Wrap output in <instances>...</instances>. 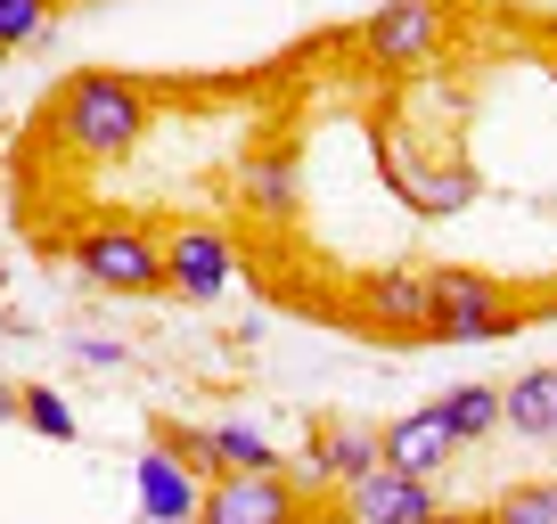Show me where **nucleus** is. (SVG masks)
Wrapping results in <instances>:
<instances>
[{
    "mask_svg": "<svg viewBox=\"0 0 557 524\" xmlns=\"http://www.w3.org/2000/svg\"><path fill=\"white\" fill-rule=\"evenodd\" d=\"M451 459H459V442H451V426H443L435 402H418V410H401L394 426H377V467H394V475L435 484Z\"/></svg>",
    "mask_w": 557,
    "mask_h": 524,
    "instance_id": "obj_10",
    "label": "nucleus"
},
{
    "mask_svg": "<svg viewBox=\"0 0 557 524\" xmlns=\"http://www.w3.org/2000/svg\"><path fill=\"white\" fill-rule=\"evenodd\" d=\"M484 524H557V475H533V484H508L492 500Z\"/></svg>",
    "mask_w": 557,
    "mask_h": 524,
    "instance_id": "obj_18",
    "label": "nucleus"
},
{
    "mask_svg": "<svg viewBox=\"0 0 557 524\" xmlns=\"http://www.w3.org/2000/svg\"><path fill=\"white\" fill-rule=\"evenodd\" d=\"M74 271L107 296H157L164 287V246L148 238L139 222H99L74 238Z\"/></svg>",
    "mask_w": 557,
    "mask_h": 524,
    "instance_id": "obj_3",
    "label": "nucleus"
},
{
    "mask_svg": "<svg viewBox=\"0 0 557 524\" xmlns=\"http://www.w3.org/2000/svg\"><path fill=\"white\" fill-rule=\"evenodd\" d=\"M500 426L524 442H557V369H524L500 385Z\"/></svg>",
    "mask_w": 557,
    "mask_h": 524,
    "instance_id": "obj_15",
    "label": "nucleus"
},
{
    "mask_svg": "<svg viewBox=\"0 0 557 524\" xmlns=\"http://www.w3.org/2000/svg\"><path fill=\"white\" fill-rule=\"evenodd\" d=\"M435 484H418V475H394V467H369L336 491V516L345 524H426L435 516Z\"/></svg>",
    "mask_w": 557,
    "mask_h": 524,
    "instance_id": "obj_9",
    "label": "nucleus"
},
{
    "mask_svg": "<svg viewBox=\"0 0 557 524\" xmlns=\"http://www.w3.org/2000/svg\"><path fill=\"white\" fill-rule=\"evenodd\" d=\"M17 394H25V385H9V377H0V426H17Z\"/></svg>",
    "mask_w": 557,
    "mask_h": 524,
    "instance_id": "obj_21",
    "label": "nucleus"
},
{
    "mask_svg": "<svg viewBox=\"0 0 557 524\" xmlns=\"http://www.w3.org/2000/svg\"><path fill=\"white\" fill-rule=\"evenodd\" d=\"M377 173H385V189H394L410 213H426V222H443V213H468V205H475V189H484V180H475L468 164L418 173V164H410V148H401V132H385V140H377Z\"/></svg>",
    "mask_w": 557,
    "mask_h": 524,
    "instance_id": "obj_7",
    "label": "nucleus"
},
{
    "mask_svg": "<svg viewBox=\"0 0 557 524\" xmlns=\"http://www.w3.org/2000/svg\"><path fill=\"white\" fill-rule=\"evenodd\" d=\"M426 524H484V516H459V508H435Z\"/></svg>",
    "mask_w": 557,
    "mask_h": 524,
    "instance_id": "obj_22",
    "label": "nucleus"
},
{
    "mask_svg": "<svg viewBox=\"0 0 557 524\" xmlns=\"http://www.w3.org/2000/svg\"><path fill=\"white\" fill-rule=\"evenodd\" d=\"M17 426H34L41 442H74L83 435V419H74V402L58 394V385H25L17 394Z\"/></svg>",
    "mask_w": 557,
    "mask_h": 524,
    "instance_id": "obj_17",
    "label": "nucleus"
},
{
    "mask_svg": "<svg viewBox=\"0 0 557 524\" xmlns=\"http://www.w3.org/2000/svg\"><path fill=\"white\" fill-rule=\"evenodd\" d=\"M361 320L385 328V336H426V320H435V287H426V271H418V262L369 271V279H361Z\"/></svg>",
    "mask_w": 557,
    "mask_h": 524,
    "instance_id": "obj_12",
    "label": "nucleus"
},
{
    "mask_svg": "<svg viewBox=\"0 0 557 524\" xmlns=\"http://www.w3.org/2000/svg\"><path fill=\"white\" fill-rule=\"evenodd\" d=\"M148 140V90L132 83V74H74L66 90H58V148L83 164H115L132 157V148Z\"/></svg>",
    "mask_w": 557,
    "mask_h": 524,
    "instance_id": "obj_1",
    "label": "nucleus"
},
{
    "mask_svg": "<svg viewBox=\"0 0 557 524\" xmlns=\"http://www.w3.org/2000/svg\"><path fill=\"white\" fill-rule=\"evenodd\" d=\"M74 352H83L90 369H123V345H107V336H83V345H74Z\"/></svg>",
    "mask_w": 557,
    "mask_h": 524,
    "instance_id": "obj_20",
    "label": "nucleus"
},
{
    "mask_svg": "<svg viewBox=\"0 0 557 524\" xmlns=\"http://www.w3.org/2000/svg\"><path fill=\"white\" fill-rule=\"evenodd\" d=\"M230 279H238V246H230L222 229L189 222V229L164 238V287H173L181 303H213Z\"/></svg>",
    "mask_w": 557,
    "mask_h": 524,
    "instance_id": "obj_8",
    "label": "nucleus"
},
{
    "mask_svg": "<svg viewBox=\"0 0 557 524\" xmlns=\"http://www.w3.org/2000/svg\"><path fill=\"white\" fill-rule=\"evenodd\" d=\"M426 287H435V320H426L435 345H500V336H517V320H524L492 271L443 262V271H426Z\"/></svg>",
    "mask_w": 557,
    "mask_h": 524,
    "instance_id": "obj_2",
    "label": "nucleus"
},
{
    "mask_svg": "<svg viewBox=\"0 0 557 524\" xmlns=\"http://www.w3.org/2000/svg\"><path fill=\"white\" fill-rule=\"evenodd\" d=\"M377 467V426H361V419H320L312 426V442H304V484L312 491H345L352 475H369Z\"/></svg>",
    "mask_w": 557,
    "mask_h": 524,
    "instance_id": "obj_11",
    "label": "nucleus"
},
{
    "mask_svg": "<svg viewBox=\"0 0 557 524\" xmlns=\"http://www.w3.org/2000/svg\"><path fill=\"white\" fill-rule=\"evenodd\" d=\"M132 484H139V516H148V524H197V491H206V475L181 467L164 442H148V451L132 459Z\"/></svg>",
    "mask_w": 557,
    "mask_h": 524,
    "instance_id": "obj_13",
    "label": "nucleus"
},
{
    "mask_svg": "<svg viewBox=\"0 0 557 524\" xmlns=\"http://www.w3.org/2000/svg\"><path fill=\"white\" fill-rule=\"evenodd\" d=\"M443 426H451V442H484L500 435V385H451V394H435Z\"/></svg>",
    "mask_w": 557,
    "mask_h": 524,
    "instance_id": "obj_16",
    "label": "nucleus"
},
{
    "mask_svg": "<svg viewBox=\"0 0 557 524\" xmlns=\"http://www.w3.org/2000/svg\"><path fill=\"white\" fill-rule=\"evenodd\" d=\"M197 524H304V491L287 475H206Z\"/></svg>",
    "mask_w": 557,
    "mask_h": 524,
    "instance_id": "obj_6",
    "label": "nucleus"
},
{
    "mask_svg": "<svg viewBox=\"0 0 557 524\" xmlns=\"http://www.w3.org/2000/svg\"><path fill=\"white\" fill-rule=\"evenodd\" d=\"M157 442L197 475H271L278 467V442L262 426H157Z\"/></svg>",
    "mask_w": 557,
    "mask_h": 524,
    "instance_id": "obj_4",
    "label": "nucleus"
},
{
    "mask_svg": "<svg viewBox=\"0 0 557 524\" xmlns=\"http://www.w3.org/2000/svg\"><path fill=\"white\" fill-rule=\"evenodd\" d=\"M50 34V0H0V50H34Z\"/></svg>",
    "mask_w": 557,
    "mask_h": 524,
    "instance_id": "obj_19",
    "label": "nucleus"
},
{
    "mask_svg": "<svg viewBox=\"0 0 557 524\" xmlns=\"http://www.w3.org/2000/svg\"><path fill=\"white\" fill-rule=\"evenodd\" d=\"M443 34H451L443 0H385L377 17L361 25V50L377 58L385 74H410V66H426V58L443 50Z\"/></svg>",
    "mask_w": 557,
    "mask_h": 524,
    "instance_id": "obj_5",
    "label": "nucleus"
},
{
    "mask_svg": "<svg viewBox=\"0 0 557 524\" xmlns=\"http://www.w3.org/2000/svg\"><path fill=\"white\" fill-rule=\"evenodd\" d=\"M238 205L255 213V222H296V205H304L296 157H287V148H262V157H246V164H238Z\"/></svg>",
    "mask_w": 557,
    "mask_h": 524,
    "instance_id": "obj_14",
    "label": "nucleus"
},
{
    "mask_svg": "<svg viewBox=\"0 0 557 524\" xmlns=\"http://www.w3.org/2000/svg\"><path fill=\"white\" fill-rule=\"evenodd\" d=\"M0 287H9V271H0Z\"/></svg>",
    "mask_w": 557,
    "mask_h": 524,
    "instance_id": "obj_23",
    "label": "nucleus"
}]
</instances>
